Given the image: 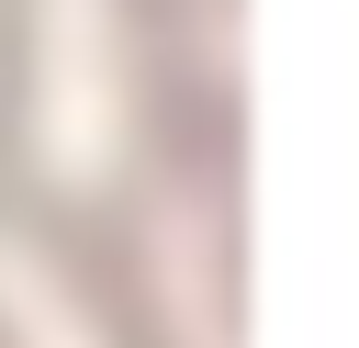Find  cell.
Returning <instances> with one entry per match:
<instances>
[{"instance_id":"6da1fadb","label":"cell","mask_w":359,"mask_h":348,"mask_svg":"<svg viewBox=\"0 0 359 348\" xmlns=\"http://www.w3.org/2000/svg\"><path fill=\"white\" fill-rule=\"evenodd\" d=\"M22 213L56 236L67 281H79V292H90V314L112 326V348H180V337H168V314H157L146 247H135V202H22Z\"/></svg>"},{"instance_id":"7a4b0ae2","label":"cell","mask_w":359,"mask_h":348,"mask_svg":"<svg viewBox=\"0 0 359 348\" xmlns=\"http://www.w3.org/2000/svg\"><path fill=\"white\" fill-rule=\"evenodd\" d=\"M22 22H34V0H0V213L34 202V180H22Z\"/></svg>"},{"instance_id":"3957f363","label":"cell","mask_w":359,"mask_h":348,"mask_svg":"<svg viewBox=\"0 0 359 348\" xmlns=\"http://www.w3.org/2000/svg\"><path fill=\"white\" fill-rule=\"evenodd\" d=\"M135 11V56H146V79H168V67H191L202 45H191V0H123Z\"/></svg>"}]
</instances>
